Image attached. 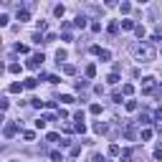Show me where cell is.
<instances>
[{
	"label": "cell",
	"mask_w": 162,
	"mask_h": 162,
	"mask_svg": "<svg viewBox=\"0 0 162 162\" xmlns=\"http://www.w3.org/2000/svg\"><path fill=\"white\" fill-rule=\"evenodd\" d=\"M132 51H134L137 61H142V64H150V61H155V48H152L150 43H139V46H134Z\"/></svg>",
	"instance_id": "6da1fadb"
},
{
	"label": "cell",
	"mask_w": 162,
	"mask_h": 162,
	"mask_svg": "<svg viewBox=\"0 0 162 162\" xmlns=\"http://www.w3.org/2000/svg\"><path fill=\"white\" fill-rule=\"evenodd\" d=\"M152 91H155V79L145 76V79H142V94H152Z\"/></svg>",
	"instance_id": "7a4b0ae2"
},
{
	"label": "cell",
	"mask_w": 162,
	"mask_h": 162,
	"mask_svg": "<svg viewBox=\"0 0 162 162\" xmlns=\"http://www.w3.org/2000/svg\"><path fill=\"white\" fill-rule=\"evenodd\" d=\"M43 61H46V58H43V53H36V56H31V58H28V69H38L40 64H43Z\"/></svg>",
	"instance_id": "3957f363"
},
{
	"label": "cell",
	"mask_w": 162,
	"mask_h": 162,
	"mask_svg": "<svg viewBox=\"0 0 162 162\" xmlns=\"http://www.w3.org/2000/svg\"><path fill=\"white\" fill-rule=\"evenodd\" d=\"M15 134H18V124H15V122H10V124L5 127V137L10 139V137H15Z\"/></svg>",
	"instance_id": "277c9868"
},
{
	"label": "cell",
	"mask_w": 162,
	"mask_h": 162,
	"mask_svg": "<svg viewBox=\"0 0 162 162\" xmlns=\"http://www.w3.org/2000/svg\"><path fill=\"white\" fill-rule=\"evenodd\" d=\"M74 26H76V28H86V18H84V15H76Z\"/></svg>",
	"instance_id": "5b68a950"
},
{
	"label": "cell",
	"mask_w": 162,
	"mask_h": 162,
	"mask_svg": "<svg viewBox=\"0 0 162 162\" xmlns=\"http://www.w3.org/2000/svg\"><path fill=\"white\" fill-rule=\"evenodd\" d=\"M122 28H124V31H132V28H137V26H134V20L124 18V20H122Z\"/></svg>",
	"instance_id": "8992f818"
},
{
	"label": "cell",
	"mask_w": 162,
	"mask_h": 162,
	"mask_svg": "<svg viewBox=\"0 0 162 162\" xmlns=\"http://www.w3.org/2000/svg\"><path fill=\"white\" fill-rule=\"evenodd\" d=\"M94 129H96L99 134H107V132H109V127H107V124H101V122H96V124H94Z\"/></svg>",
	"instance_id": "52a82bcc"
},
{
	"label": "cell",
	"mask_w": 162,
	"mask_h": 162,
	"mask_svg": "<svg viewBox=\"0 0 162 162\" xmlns=\"http://www.w3.org/2000/svg\"><path fill=\"white\" fill-rule=\"evenodd\" d=\"M124 137H127V139H134V137H137V129H134V127H127V129H124Z\"/></svg>",
	"instance_id": "ba28073f"
},
{
	"label": "cell",
	"mask_w": 162,
	"mask_h": 162,
	"mask_svg": "<svg viewBox=\"0 0 162 162\" xmlns=\"http://www.w3.org/2000/svg\"><path fill=\"white\" fill-rule=\"evenodd\" d=\"M66 56H69V53H66L64 48H58V51H56V61H58V64H61V61H66Z\"/></svg>",
	"instance_id": "9c48e42d"
},
{
	"label": "cell",
	"mask_w": 162,
	"mask_h": 162,
	"mask_svg": "<svg viewBox=\"0 0 162 162\" xmlns=\"http://www.w3.org/2000/svg\"><path fill=\"white\" fill-rule=\"evenodd\" d=\"M36 84H38V79H26V81H23L26 89H36Z\"/></svg>",
	"instance_id": "30bf717a"
},
{
	"label": "cell",
	"mask_w": 162,
	"mask_h": 162,
	"mask_svg": "<svg viewBox=\"0 0 162 162\" xmlns=\"http://www.w3.org/2000/svg\"><path fill=\"white\" fill-rule=\"evenodd\" d=\"M86 76H89V79H94V76H96V66H94V64H89V66H86Z\"/></svg>",
	"instance_id": "8fae6325"
},
{
	"label": "cell",
	"mask_w": 162,
	"mask_h": 162,
	"mask_svg": "<svg viewBox=\"0 0 162 162\" xmlns=\"http://www.w3.org/2000/svg\"><path fill=\"white\" fill-rule=\"evenodd\" d=\"M28 18H31L28 10H18V20H20V23H23V20H28Z\"/></svg>",
	"instance_id": "7c38bea8"
},
{
	"label": "cell",
	"mask_w": 162,
	"mask_h": 162,
	"mask_svg": "<svg viewBox=\"0 0 162 162\" xmlns=\"http://www.w3.org/2000/svg\"><path fill=\"white\" fill-rule=\"evenodd\" d=\"M23 89H26L23 84H10V89H8V91H13V94H18V91H23Z\"/></svg>",
	"instance_id": "4fadbf2b"
},
{
	"label": "cell",
	"mask_w": 162,
	"mask_h": 162,
	"mask_svg": "<svg viewBox=\"0 0 162 162\" xmlns=\"http://www.w3.org/2000/svg\"><path fill=\"white\" fill-rule=\"evenodd\" d=\"M132 91H134V86H132V84H124V86H122V94H127V96H129Z\"/></svg>",
	"instance_id": "5bb4252c"
},
{
	"label": "cell",
	"mask_w": 162,
	"mask_h": 162,
	"mask_svg": "<svg viewBox=\"0 0 162 162\" xmlns=\"http://www.w3.org/2000/svg\"><path fill=\"white\" fill-rule=\"evenodd\" d=\"M117 31H119V23H117V20H112V23H109V33H112V36H114V33H117Z\"/></svg>",
	"instance_id": "9a60e30c"
},
{
	"label": "cell",
	"mask_w": 162,
	"mask_h": 162,
	"mask_svg": "<svg viewBox=\"0 0 162 162\" xmlns=\"http://www.w3.org/2000/svg\"><path fill=\"white\" fill-rule=\"evenodd\" d=\"M31 104H33L36 109H40V107H46V101H40V99H31Z\"/></svg>",
	"instance_id": "2e32d148"
},
{
	"label": "cell",
	"mask_w": 162,
	"mask_h": 162,
	"mask_svg": "<svg viewBox=\"0 0 162 162\" xmlns=\"http://www.w3.org/2000/svg\"><path fill=\"white\" fill-rule=\"evenodd\" d=\"M61 101H64V104H74V96H71V94H64V96H61Z\"/></svg>",
	"instance_id": "e0dca14e"
},
{
	"label": "cell",
	"mask_w": 162,
	"mask_h": 162,
	"mask_svg": "<svg viewBox=\"0 0 162 162\" xmlns=\"http://www.w3.org/2000/svg\"><path fill=\"white\" fill-rule=\"evenodd\" d=\"M107 81H109V84H119V74H109Z\"/></svg>",
	"instance_id": "ac0fdd59"
},
{
	"label": "cell",
	"mask_w": 162,
	"mask_h": 162,
	"mask_svg": "<svg viewBox=\"0 0 162 162\" xmlns=\"http://www.w3.org/2000/svg\"><path fill=\"white\" fill-rule=\"evenodd\" d=\"M36 127H38V129H43V127H46V117H40V119H36Z\"/></svg>",
	"instance_id": "d6986e66"
},
{
	"label": "cell",
	"mask_w": 162,
	"mask_h": 162,
	"mask_svg": "<svg viewBox=\"0 0 162 162\" xmlns=\"http://www.w3.org/2000/svg\"><path fill=\"white\" fill-rule=\"evenodd\" d=\"M137 122H139V127H142V124H150V117H147V114H142Z\"/></svg>",
	"instance_id": "ffe728a7"
},
{
	"label": "cell",
	"mask_w": 162,
	"mask_h": 162,
	"mask_svg": "<svg viewBox=\"0 0 162 162\" xmlns=\"http://www.w3.org/2000/svg\"><path fill=\"white\" fill-rule=\"evenodd\" d=\"M8 71H10V74H20V66H18V64H10Z\"/></svg>",
	"instance_id": "44dd1931"
},
{
	"label": "cell",
	"mask_w": 162,
	"mask_h": 162,
	"mask_svg": "<svg viewBox=\"0 0 162 162\" xmlns=\"http://www.w3.org/2000/svg\"><path fill=\"white\" fill-rule=\"evenodd\" d=\"M64 71H66V74H69V76H74V74H76V69H74V66H71V64H66V66H64Z\"/></svg>",
	"instance_id": "7402d4cb"
},
{
	"label": "cell",
	"mask_w": 162,
	"mask_h": 162,
	"mask_svg": "<svg viewBox=\"0 0 162 162\" xmlns=\"http://www.w3.org/2000/svg\"><path fill=\"white\" fill-rule=\"evenodd\" d=\"M79 155H81V147L74 145V147H71V157H79Z\"/></svg>",
	"instance_id": "603a6c76"
},
{
	"label": "cell",
	"mask_w": 162,
	"mask_h": 162,
	"mask_svg": "<svg viewBox=\"0 0 162 162\" xmlns=\"http://www.w3.org/2000/svg\"><path fill=\"white\" fill-rule=\"evenodd\" d=\"M74 122H76V124H79V122H84V112H76L74 114Z\"/></svg>",
	"instance_id": "cb8c5ba5"
},
{
	"label": "cell",
	"mask_w": 162,
	"mask_h": 162,
	"mask_svg": "<svg viewBox=\"0 0 162 162\" xmlns=\"http://www.w3.org/2000/svg\"><path fill=\"white\" fill-rule=\"evenodd\" d=\"M53 13H56V15H58V18H61V15H64V13H66V10H64V5H56V8H53Z\"/></svg>",
	"instance_id": "d4e9b609"
},
{
	"label": "cell",
	"mask_w": 162,
	"mask_h": 162,
	"mask_svg": "<svg viewBox=\"0 0 162 162\" xmlns=\"http://www.w3.org/2000/svg\"><path fill=\"white\" fill-rule=\"evenodd\" d=\"M134 33H137V38H145V28H142V26H137Z\"/></svg>",
	"instance_id": "484cf974"
},
{
	"label": "cell",
	"mask_w": 162,
	"mask_h": 162,
	"mask_svg": "<svg viewBox=\"0 0 162 162\" xmlns=\"http://www.w3.org/2000/svg\"><path fill=\"white\" fill-rule=\"evenodd\" d=\"M91 114H101V104H91Z\"/></svg>",
	"instance_id": "4316f807"
},
{
	"label": "cell",
	"mask_w": 162,
	"mask_h": 162,
	"mask_svg": "<svg viewBox=\"0 0 162 162\" xmlns=\"http://www.w3.org/2000/svg\"><path fill=\"white\" fill-rule=\"evenodd\" d=\"M119 152H122L119 145H112V147H109V155H119Z\"/></svg>",
	"instance_id": "83f0119b"
},
{
	"label": "cell",
	"mask_w": 162,
	"mask_h": 162,
	"mask_svg": "<svg viewBox=\"0 0 162 162\" xmlns=\"http://www.w3.org/2000/svg\"><path fill=\"white\" fill-rule=\"evenodd\" d=\"M76 132H81V134L86 132V124H84V122H79V124H76Z\"/></svg>",
	"instance_id": "f1b7e54d"
},
{
	"label": "cell",
	"mask_w": 162,
	"mask_h": 162,
	"mask_svg": "<svg viewBox=\"0 0 162 162\" xmlns=\"http://www.w3.org/2000/svg\"><path fill=\"white\" fill-rule=\"evenodd\" d=\"M127 109L129 112H137V101H127Z\"/></svg>",
	"instance_id": "f546056e"
},
{
	"label": "cell",
	"mask_w": 162,
	"mask_h": 162,
	"mask_svg": "<svg viewBox=\"0 0 162 162\" xmlns=\"http://www.w3.org/2000/svg\"><path fill=\"white\" fill-rule=\"evenodd\" d=\"M15 51H18V53H28V46H20V43H18V46H15Z\"/></svg>",
	"instance_id": "4dcf8cb0"
},
{
	"label": "cell",
	"mask_w": 162,
	"mask_h": 162,
	"mask_svg": "<svg viewBox=\"0 0 162 162\" xmlns=\"http://www.w3.org/2000/svg\"><path fill=\"white\" fill-rule=\"evenodd\" d=\"M155 160H162V147H157V150H155Z\"/></svg>",
	"instance_id": "1f68e13d"
},
{
	"label": "cell",
	"mask_w": 162,
	"mask_h": 162,
	"mask_svg": "<svg viewBox=\"0 0 162 162\" xmlns=\"http://www.w3.org/2000/svg\"><path fill=\"white\" fill-rule=\"evenodd\" d=\"M155 119H157V122H162V109H160V112L155 114Z\"/></svg>",
	"instance_id": "d6a6232c"
}]
</instances>
